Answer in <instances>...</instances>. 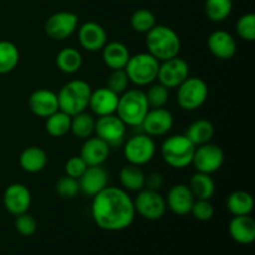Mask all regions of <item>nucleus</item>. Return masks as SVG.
I'll return each mask as SVG.
<instances>
[{"instance_id": "ea45409f", "label": "nucleus", "mask_w": 255, "mask_h": 255, "mask_svg": "<svg viewBox=\"0 0 255 255\" xmlns=\"http://www.w3.org/2000/svg\"><path fill=\"white\" fill-rule=\"evenodd\" d=\"M15 229H16L17 233L22 237H31L34 236L35 232L37 229V223L35 221V218L32 216H30L29 213H22L19 216L15 217L14 222Z\"/></svg>"}, {"instance_id": "bb28decb", "label": "nucleus", "mask_w": 255, "mask_h": 255, "mask_svg": "<svg viewBox=\"0 0 255 255\" xmlns=\"http://www.w3.org/2000/svg\"><path fill=\"white\" fill-rule=\"evenodd\" d=\"M214 133H216V128H214L213 124L208 120L201 119L196 120L189 125L184 136L197 147L211 142L214 137Z\"/></svg>"}, {"instance_id": "cd10ccee", "label": "nucleus", "mask_w": 255, "mask_h": 255, "mask_svg": "<svg viewBox=\"0 0 255 255\" xmlns=\"http://www.w3.org/2000/svg\"><path fill=\"white\" fill-rule=\"evenodd\" d=\"M188 187L196 199L211 201L216 193V182L212 178V174L197 172L191 177Z\"/></svg>"}, {"instance_id": "c85d7f7f", "label": "nucleus", "mask_w": 255, "mask_h": 255, "mask_svg": "<svg viewBox=\"0 0 255 255\" xmlns=\"http://www.w3.org/2000/svg\"><path fill=\"white\" fill-rule=\"evenodd\" d=\"M227 208L233 217L249 216L253 212L254 199L246 191H234L227 198Z\"/></svg>"}, {"instance_id": "ddd939ff", "label": "nucleus", "mask_w": 255, "mask_h": 255, "mask_svg": "<svg viewBox=\"0 0 255 255\" xmlns=\"http://www.w3.org/2000/svg\"><path fill=\"white\" fill-rule=\"evenodd\" d=\"M189 76V65L182 57L176 56L159 62L157 80L168 90L177 89Z\"/></svg>"}, {"instance_id": "e433bc0d", "label": "nucleus", "mask_w": 255, "mask_h": 255, "mask_svg": "<svg viewBox=\"0 0 255 255\" xmlns=\"http://www.w3.org/2000/svg\"><path fill=\"white\" fill-rule=\"evenodd\" d=\"M236 30L241 39L253 42L255 40V15L253 12H247L242 15L237 20Z\"/></svg>"}, {"instance_id": "c756f323", "label": "nucleus", "mask_w": 255, "mask_h": 255, "mask_svg": "<svg viewBox=\"0 0 255 255\" xmlns=\"http://www.w3.org/2000/svg\"><path fill=\"white\" fill-rule=\"evenodd\" d=\"M56 66L66 75L76 74L82 66V55L75 47H65L56 55Z\"/></svg>"}, {"instance_id": "7ed1b4c3", "label": "nucleus", "mask_w": 255, "mask_h": 255, "mask_svg": "<svg viewBox=\"0 0 255 255\" xmlns=\"http://www.w3.org/2000/svg\"><path fill=\"white\" fill-rule=\"evenodd\" d=\"M149 106L146 94L139 89H128L119 96L116 115L126 126L139 127Z\"/></svg>"}, {"instance_id": "9b49d317", "label": "nucleus", "mask_w": 255, "mask_h": 255, "mask_svg": "<svg viewBox=\"0 0 255 255\" xmlns=\"http://www.w3.org/2000/svg\"><path fill=\"white\" fill-rule=\"evenodd\" d=\"M126 125L116 114L101 116L96 119L95 134L106 142L110 147H120L126 137Z\"/></svg>"}, {"instance_id": "aec40b11", "label": "nucleus", "mask_w": 255, "mask_h": 255, "mask_svg": "<svg viewBox=\"0 0 255 255\" xmlns=\"http://www.w3.org/2000/svg\"><path fill=\"white\" fill-rule=\"evenodd\" d=\"M29 109L40 119H46L59 110L57 94L47 89L35 90L29 97Z\"/></svg>"}, {"instance_id": "2eb2a0df", "label": "nucleus", "mask_w": 255, "mask_h": 255, "mask_svg": "<svg viewBox=\"0 0 255 255\" xmlns=\"http://www.w3.org/2000/svg\"><path fill=\"white\" fill-rule=\"evenodd\" d=\"M173 115L167 109L161 107V109H149L139 127H142L143 133L151 137H159L168 133L173 127Z\"/></svg>"}, {"instance_id": "393cba45", "label": "nucleus", "mask_w": 255, "mask_h": 255, "mask_svg": "<svg viewBox=\"0 0 255 255\" xmlns=\"http://www.w3.org/2000/svg\"><path fill=\"white\" fill-rule=\"evenodd\" d=\"M47 153L37 146H30L20 153L19 164L22 171L27 173H39L46 167Z\"/></svg>"}, {"instance_id": "6e6552de", "label": "nucleus", "mask_w": 255, "mask_h": 255, "mask_svg": "<svg viewBox=\"0 0 255 255\" xmlns=\"http://www.w3.org/2000/svg\"><path fill=\"white\" fill-rule=\"evenodd\" d=\"M124 154L127 162L136 166H144L153 159L156 154V143L153 137L138 133L129 137L124 146Z\"/></svg>"}, {"instance_id": "37998d69", "label": "nucleus", "mask_w": 255, "mask_h": 255, "mask_svg": "<svg viewBox=\"0 0 255 255\" xmlns=\"http://www.w3.org/2000/svg\"><path fill=\"white\" fill-rule=\"evenodd\" d=\"M164 179L159 172H152L147 174L146 182H144V188L152 189V191H159L163 187Z\"/></svg>"}, {"instance_id": "79ce46f5", "label": "nucleus", "mask_w": 255, "mask_h": 255, "mask_svg": "<svg viewBox=\"0 0 255 255\" xmlns=\"http://www.w3.org/2000/svg\"><path fill=\"white\" fill-rule=\"evenodd\" d=\"M87 167L89 166L85 163L81 157L72 156L65 163V173H66V176L71 177V178L79 179L84 174V172L86 171Z\"/></svg>"}, {"instance_id": "0eeeda50", "label": "nucleus", "mask_w": 255, "mask_h": 255, "mask_svg": "<svg viewBox=\"0 0 255 255\" xmlns=\"http://www.w3.org/2000/svg\"><path fill=\"white\" fill-rule=\"evenodd\" d=\"M208 99V85L203 79L188 76L177 87V102L184 111H196Z\"/></svg>"}, {"instance_id": "2f4dec72", "label": "nucleus", "mask_w": 255, "mask_h": 255, "mask_svg": "<svg viewBox=\"0 0 255 255\" xmlns=\"http://www.w3.org/2000/svg\"><path fill=\"white\" fill-rule=\"evenodd\" d=\"M19 60L20 52L16 45L7 40H0V75L14 71Z\"/></svg>"}, {"instance_id": "39448f33", "label": "nucleus", "mask_w": 255, "mask_h": 255, "mask_svg": "<svg viewBox=\"0 0 255 255\" xmlns=\"http://www.w3.org/2000/svg\"><path fill=\"white\" fill-rule=\"evenodd\" d=\"M196 146L184 134H173L162 142V159L174 169H184L193 161Z\"/></svg>"}, {"instance_id": "423d86ee", "label": "nucleus", "mask_w": 255, "mask_h": 255, "mask_svg": "<svg viewBox=\"0 0 255 255\" xmlns=\"http://www.w3.org/2000/svg\"><path fill=\"white\" fill-rule=\"evenodd\" d=\"M159 61L148 52H138L131 55L125 66L131 84L138 87L149 86L157 80Z\"/></svg>"}, {"instance_id": "b1692460", "label": "nucleus", "mask_w": 255, "mask_h": 255, "mask_svg": "<svg viewBox=\"0 0 255 255\" xmlns=\"http://www.w3.org/2000/svg\"><path fill=\"white\" fill-rule=\"evenodd\" d=\"M101 51L105 65L111 70L125 69L131 56L128 47L120 41L107 42Z\"/></svg>"}, {"instance_id": "f3484780", "label": "nucleus", "mask_w": 255, "mask_h": 255, "mask_svg": "<svg viewBox=\"0 0 255 255\" xmlns=\"http://www.w3.org/2000/svg\"><path fill=\"white\" fill-rule=\"evenodd\" d=\"M194 196L187 184L178 183L169 188L166 197L167 208L173 214L179 217H184L191 214L192 206H193Z\"/></svg>"}, {"instance_id": "dca6fc26", "label": "nucleus", "mask_w": 255, "mask_h": 255, "mask_svg": "<svg viewBox=\"0 0 255 255\" xmlns=\"http://www.w3.org/2000/svg\"><path fill=\"white\" fill-rule=\"evenodd\" d=\"M77 39L82 49L89 52H97L107 44V32L102 25L87 21L77 29Z\"/></svg>"}, {"instance_id": "4c0bfd02", "label": "nucleus", "mask_w": 255, "mask_h": 255, "mask_svg": "<svg viewBox=\"0 0 255 255\" xmlns=\"http://www.w3.org/2000/svg\"><path fill=\"white\" fill-rule=\"evenodd\" d=\"M128 86L129 80L125 69L111 70V74L109 75L106 81L107 89H110L111 91H114L115 94H117L120 96V95L124 94L125 91L128 90Z\"/></svg>"}, {"instance_id": "473e14b6", "label": "nucleus", "mask_w": 255, "mask_h": 255, "mask_svg": "<svg viewBox=\"0 0 255 255\" xmlns=\"http://www.w3.org/2000/svg\"><path fill=\"white\" fill-rule=\"evenodd\" d=\"M45 121V129L51 137H64L70 133V126H71V116L61 110H57L49 117H46Z\"/></svg>"}, {"instance_id": "c9c22d12", "label": "nucleus", "mask_w": 255, "mask_h": 255, "mask_svg": "<svg viewBox=\"0 0 255 255\" xmlns=\"http://www.w3.org/2000/svg\"><path fill=\"white\" fill-rule=\"evenodd\" d=\"M144 94H146L149 109H161L168 104L169 90L159 82H157V84L153 82V84L149 85L148 90Z\"/></svg>"}, {"instance_id": "7c9ffc66", "label": "nucleus", "mask_w": 255, "mask_h": 255, "mask_svg": "<svg viewBox=\"0 0 255 255\" xmlns=\"http://www.w3.org/2000/svg\"><path fill=\"white\" fill-rule=\"evenodd\" d=\"M95 124H96V119L94 115L82 111L71 117L70 132L77 138L86 139L95 134Z\"/></svg>"}, {"instance_id": "f03ea898", "label": "nucleus", "mask_w": 255, "mask_h": 255, "mask_svg": "<svg viewBox=\"0 0 255 255\" xmlns=\"http://www.w3.org/2000/svg\"><path fill=\"white\" fill-rule=\"evenodd\" d=\"M147 52L159 62L178 56L181 51V39L172 27L156 25L146 34Z\"/></svg>"}, {"instance_id": "6ab92c4d", "label": "nucleus", "mask_w": 255, "mask_h": 255, "mask_svg": "<svg viewBox=\"0 0 255 255\" xmlns=\"http://www.w3.org/2000/svg\"><path fill=\"white\" fill-rule=\"evenodd\" d=\"M80 192L87 197H95L109 186V172L102 166L87 167L79 179Z\"/></svg>"}, {"instance_id": "9d476101", "label": "nucleus", "mask_w": 255, "mask_h": 255, "mask_svg": "<svg viewBox=\"0 0 255 255\" xmlns=\"http://www.w3.org/2000/svg\"><path fill=\"white\" fill-rule=\"evenodd\" d=\"M224 158L226 157H224L223 149L218 144L208 142V143L196 147L192 164L197 169V172L213 174L222 168Z\"/></svg>"}, {"instance_id": "4be33fe9", "label": "nucleus", "mask_w": 255, "mask_h": 255, "mask_svg": "<svg viewBox=\"0 0 255 255\" xmlns=\"http://www.w3.org/2000/svg\"><path fill=\"white\" fill-rule=\"evenodd\" d=\"M117 104H119V95L105 86L99 87L91 92L89 107L92 115L101 117L116 114Z\"/></svg>"}, {"instance_id": "5701e85b", "label": "nucleus", "mask_w": 255, "mask_h": 255, "mask_svg": "<svg viewBox=\"0 0 255 255\" xmlns=\"http://www.w3.org/2000/svg\"><path fill=\"white\" fill-rule=\"evenodd\" d=\"M229 236L241 246H249L255 241V221L249 216L233 217L228 227Z\"/></svg>"}, {"instance_id": "4468645a", "label": "nucleus", "mask_w": 255, "mask_h": 255, "mask_svg": "<svg viewBox=\"0 0 255 255\" xmlns=\"http://www.w3.org/2000/svg\"><path fill=\"white\" fill-rule=\"evenodd\" d=\"M2 204L4 208L14 217L26 213L31 206V193L25 184L12 183L4 191Z\"/></svg>"}, {"instance_id": "58836bf2", "label": "nucleus", "mask_w": 255, "mask_h": 255, "mask_svg": "<svg viewBox=\"0 0 255 255\" xmlns=\"http://www.w3.org/2000/svg\"><path fill=\"white\" fill-rule=\"evenodd\" d=\"M55 191L59 194V197H61L64 199L74 198L80 192L79 181L75 178H71L69 176L61 177L56 182V184H55Z\"/></svg>"}, {"instance_id": "a211bd4d", "label": "nucleus", "mask_w": 255, "mask_h": 255, "mask_svg": "<svg viewBox=\"0 0 255 255\" xmlns=\"http://www.w3.org/2000/svg\"><path fill=\"white\" fill-rule=\"evenodd\" d=\"M209 52L218 60H231L237 54V41L231 32L216 30L207 39Z\"/></svg>"}, {"instance_id": "20e7f679", "label": "nucleus", "mask_w": 255, "mask_h": 255, "mask_svg": "<svg viewBox=\"0 0 255 255\" xmlns=\"http://www.w3.org/2000/svg\"><path fill=\"white\" fill-rule=\"evenodd\" d=\"M91 86L89 82L84 80L75 79L66 82L57 92V101H59V110L70 116L86 111L89 107L90 96H91Z\"/></svg>"}, {"instance_id": "a19ab883", "label": "nucleus", "mask_w": 255, "mask_h": 255, "mask_svg": "<svg viewBox=\"0 0 255 255\" xmlns=\"http://www.w3.org/2000/svg\"><path fill=\"white\" fill-rule=\"evenodd\" d=\"M191 214L199 222H208L214 217V207L211 201L196 199L192 206Z\"/></svg>"}, {"instance_id": "412c9836", "label": "nucleus", "mask_w": 255, "mask_h": 255, "mask_svg": "<svg viewBox=\"0 0 255 255\" xmlns=\"http://www.w3.org/2000/svg\"><path fill=\"white\" fill-rule=\"evenodd\" d=\"M84 141L80 149V157L89 167L102 166L109 158L111 147L96 136H91Z\"/></svg>"}, {"instance_id": "f8f14e48", "label": "nucleus", "mask_w": 255, "mask_h": 255, "mask_svg": "<svg viewBox=\"0 0 255 255\" xmlns=\"http://www.w3.org/2000/svg\"><path fill=\"white\" fill-rule=\"evenodd\" d=\"M79 27V16L71 11H57L47 17L45 21V32L56 41L66 40Z\"/></svg>"}, {"instance_id": "f257e3e1", "label": "nucleus", "mask_w": 255, "mask_h": 255, "mask_svg": "<svg viewBox=\"0 0 255 255\" xmlns=\"http://www.w3.org/2000/svg\"><path fill=\"white\" fill-rule=\"evenodd\" d=\"M91 217L102 231H125L132 226L136 217L133 199L124 188L107 186L92 197Z\"/></svg>"}, {"instance_id": "f704fd0d", "label": "nucleus", "mask_w": 255, "mask_h": 255, "mask_svg": "<svg viewBox=\"0 0 255 255\" xmlns=\"http://www.w3.org/2000/svg\"><path fill=\"white\" fill-rule=\"evenodd\" d=\"M131 27L136 32L139 34H147L149 30L153 26L157 25V19L156 15L148 9H137L136 11H133V14L131 15Z\"/></svg>"}, {"instance_id": "1a4fd4ad", "label": "nucleus", "mask_w": 255, "mask_h": 255, "mask_svg": "<svg viewBox=\"0 0 255 255\" xmlns=\"http://www.w3.org/2000/svg\"><path fill=\"white\" fill-rule=\"evenodd\" d=\"M133 206L136 214L141 216L147 221H158L166 214V199L158 191L143 188L137 192L133 199Z\"/></svg>"}, {"instance_id": "72a5a7b5", "label": "nucleus", "mask_w": 255, "mask_h": 255, "mask_svg": "<svg viewBox=\"0 0 255 255\" xmlns=\"http://www.w3.org/2000/svg\"><path fill=\"white\" fill-rule=\"evenodd\" d=\"M233 9V0H206L204 12L213 22H222L227 20Z\"/></svg>"}, {"instance_id": "a878e982", "label": "nucleus", "mask_w": 255, "mask_h": 255, "mask_svg": "<svg viewBox=\"0 0 255 255\" xmlns=\"http://www.w3.org/2000/svg\"><path fill=\"white\" fill-rule=\"evenodd\" d=\"M119 179L125 191L139 192L144 188L146 174L139 166L128 163L121 168Z\"/></svg>"}]
</instances>
